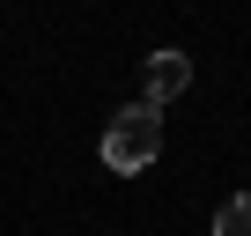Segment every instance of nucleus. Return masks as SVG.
<instances>
[{
	"label": "nucleus",
	"instance_id": "f257e3e1",
	"mask_svg": "<svg viewBox=\"0 0 251 236\" xmlns=\"http://www.w3.org/2000/svg\"><path fill=\"white\" fill-rule=\"evenodd\" d=\"M163 155V111L148 96H133L126 111H111V126H103V170H148Z\"/></svg>",
	"mask_w": 251,
	"mask_h": 236
},
{
	"label": "nucleus",
	"instance_id": "f03ea898",
	"mask_svg": "<svg viewBox=\"0 0 251 236\" xmlns=\"http://www.w3.org/2000/svg\"><path fill=\"white\" fill-rule=\"evenodd\" d=\"M185 89H192V59H185V52H170V45H163V52H155V59H148V89H141V96H148V103H155V111H163V103H177V96H185Z\"/></svg>",
	"mask_w": 251,
	"mask_h": 236
},
{
	"label": "nucleus",
	"instance_id": "7ed1b4c3",
	"mask_svg": "<svg viewBox=\"0 0 251 236\" xmlns=\"http://www.w3.org/2000/svg\"><path fill=\"white\" fill-rule=\"evenodd\" d=\"M214 236H251V192H244V199H229V207L214 214Z\"/></svg>",
	"mask_w": 251,
	"mask_h": 236
}]
</instances>
